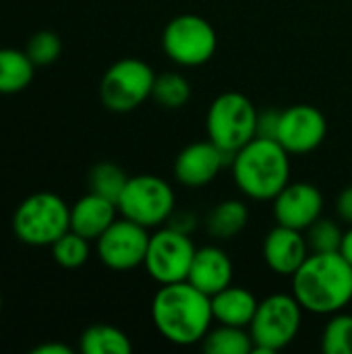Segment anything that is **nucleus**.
<instances>
[{"label":"nucleus","mask_w":352,"mask_h":354,"mask_svg":"<svg viewBox=\"0 0 352 354\" xmlns=\"http://www.w3.org/2000/svg\"><path fill=\"white\" fill-rule=\"evenodd\" d=\"M149 245L147 228L127 220L116 218L112 226L95 241V251L100 261L114 272H129L145 261Z\"/></svg>","instance_id":"nucleus-11"},{"label":"nucleus","mask_w":352,"mask_h":354,"mask_svg":"<svg viewBox=\"0 0 352 354\" xmlns=\"http://www.w3.org/2000/svg\"><path fill=\"white\" fill-rule=\"evenodd\" d=\"M0 311H2V295H0Z\"/></svg>","instance_id":"nucleus-34"},{"label":"nucleus","mask_w":352,"mask_h":354,"mask_svg":"<svg viewBox=\"0 0 352 354\" xmlns=\"http://www.w3.org/2000/svg\"><path fill=\"white\" fill-rule=\"evenodd\" d=\"M154 83L156 73L147 62L139 58H122L104 73L100 97L112 112H131L151 97Z\"/></svg>","instance_id":"nucleus-9"},{"label":"nucleus","mask_w":352,"mask_h":354,"mask_svg":"<svg viewBox=\"0 0 352 354\" xmlns=\"http://www.w3.org/2000/svg\"><path fill=\"white\" fill-rule=\"evenodd\" d=\"M79 348L83 354H129L133 351V344L122 330L95 324L81 334Z\"/></svg>","instance_id":"nucleus-21"},{"label":"nucleus","mask_w":352,"mask_h":354,"mask_svg":"<svg viewBox=\"0 0 352 354\" xmlns=\"http://www.w3.org/2000/svg\"><path fill=\"white\" fill-rule=\"evenodd\" d=\"M259 301L255 295L243 286H226L218 295L212 297V311L214 322L222 326H237V328H249L253 322V315L257 311Z\"/></svg>","instance_id":"nucleus-18"},{"label":"nucleus","mask_w":352,"mask_h":354,"mask_svg":"<svg viewBox=\"0 0 352 354\" xmlns=\"http://www.w3.org/2000/svg\"><path fill=\"white\" fill-rule=\"evenodd\" d=\"M230 164L239 191L255 201H274L290 183V153L276 139H251L232 156Z\"/></svg>","instance_id":"nucleus-3"},{"label":"nucleus","mask_w":352,"mask_h":354,"mask_svg":"<svg viewBox=\"0 0 352 354\" xmlns=\"http://www.w3.org/2000/svg\"><path fill=\"white\" fill-rule=\"evenodd\" d=\"M116 214L118 205L114 201L89 191L71 207V230L87 241H98L112 226Z\"/></svg>","instance_id":"nucleus-17"},{"label":"nucleus","mask_w":352,"mask_h":354,"mask_svg":"<svg viewBox=\"0 0 352 354\" xmlns=\"http://www.w3.org/2000/svg\"><path fill=\"white\" fill-rule=\"evenodd\" d=\"M324 214V195L311 183H288L274 197V218L280 226L307 230Z\"/></svg>","instance_id":"nucleus-13"},{"label":"nucleus","mask_w":352,"mask_h":354,"mask_svg":"<svg viewBox=\"0 0 352 354\" xmlns=\"http://www.w3.org/2000/svg\"><path fill=\"white\" fill-rule=\"evenodd\" d=\"M257 108L239 91L220 93L207 110V137L230 158L257 137Z\"/></svg>","instance_id":"nucleus-5"},{"label":"nucleus","mask_w":352,"mask_h":354,"mask_svg":"<svg viewBox=\"0 0 352 354\" xmlns=\"http://www.w3.org/2000/svg\"><path fill=\"white\" fill-rule=\"evenodd\" d=\"M12 230L29 247H52L71 230V207L56 193H33L15 209Z\"/></svg>","instance_id":"nucleus-4"},{"label":"nucleus","mask_w":352,"mask_h":354,"mask_svg":"<svg viewBox=\"0 0 352 354\" xmlns=\"http://www.w3.org/2000/svg\"><path fill=\"white\" fill-rule=\"evenodd\" d=\"M195 245L189 234L166 226L156 230L149 236L147 253H145V270L151 280L162 284L185 282L191 272V263L195 257Z\"/></svg>","instance_id":"nucleus-10"},{"label":"nucleus","mask_w":352,"mask_h":354,"mask_svg":"<svg viewBox=\"0 0 352 354\" xmlns=\"http://www.w3.org/2000/svg\"><path fill=\"white\" fill-rule=\"evenodd\" d=\"M280 124V110H263L257 116V137L276 139Z\"/></svg>","instance_id":"nucleus-29"},{"label":"nucleus","mask_w":352,"mask_h":354,"mask_svg":"<svg viewBox=\"0 0 352 354\" xmlns=\"http://www.w3.org/2000/svg\"><path fill=\"white\" fill-rule=\"evenodd\" d=\"M328 133L326 116L309 104H297L280 112L276 141L295 156H305L317 149Z\"/></svg>","instance_id":"nucleus-12"},{"label":"nucleus","mask_w":352,"mask_h":354,"mask_svg":"<svg viewBox=\"0 0 352 354\" xmlns=\"http://www.w3.org/2000/svg\"><path fill=\"white\" fill-rule=\"evenodd\" d=\"M340 253H342V257L349 261L352 266V226L344 232V236H342V245H340Z\"/></svg>","instance_id":"nucleus-33"},{"label":"nucleus","mask_w":352,"mask_h":354,"mask_svg":"<svg viewBox=\"0 0 352 354\" xmlns=\"http://www.w3.org/2000/svg\"><path fill=\"white\" fill-rule=\"evenodd\" d=\"M25 52L35 66H48L58 60V56L62 52V44L54 31H37L29 39Z\"/></svg>","instance_id":"nucleus-28"},{"label":"nucleus","mask_w":352,"mask_h":354,"mask_svg":"<svg viewBox=\"0 0 352 354\" xmlns=\"http://www.w3.org/2000/svg\"><path fill=\"white\" fill-rule=\"evenodd\" d=\"M89 241L81 234H77L75 230L64 232L54 245H52V257L58 266L66 268V270H75L81 268L87 259H89Z\"/></svg>","instance_id":"nucleus-25"},{"label":"nucleus","mask_w":352,"mask_h":354,"mask_svg":"<svg viewBox=\"0 0 352 354\" xmlns=\"http://www.w3.org/2000/svg\"><path fill=\"white\" fill-rule=\"evenodd\" d=\"M305 232H307L305 236H307L311 253H334V251H340L344 232L340 230V226L334 220L319 218Z\"/></svg>","instance_id":"nucleus-27"},{"label":"nucleus","mask_w":352,"mask_h":354,"mask_svg":"<svg viewBox=\"0 0 352 354\" xmlns=\"http://www.w3.org/2000/svg\"><path fill=\"white\" fill-rule=\"evenodd\" d=\"M33 354H73V348L60 342H46L33 348Z\"/></svg>","instance_id":"nucleus-32"},{"label":"nucleus","mask_w":352,"mask_h":354,"mask_svg":"<svg viewBox=\"0 0 352 354\" xmlns=\"http://www.w3.org/2000/svg\"><path fill=\"white\" fill-rule=\"evenodd\" d=\"M116 205L122 218L133 220L149 230L160 228L170 220L176 197L164 178L154 174H137L127 180Z\"/></svg>","instance_id":"nucleus-7"},{"label":"nucleus","mask_w":352,"mask_h":354,"mask_svg":"<svg viewBox=\"0 0 352 354\" xmlns=\"http://www.w3.org/2000/svg\"><path fill=\"white\" fill-rule=\"evenodd\" d=\"M249 222V207L239 199H226L212 207L205 218V228L212 239L230 241L243 232Z\"/></svg>","instance_id":"nucleus-19"},{"label":"nucleus","mask_w":352,"mask_h":354,"mask_svg":"<svg viewBox=\"0 0 352 354\" xmlns=\"http://www.w3.org/2000/svg\"><path fill=\"white\" fill-rule=\"evenodd\" d=\"M35 64L23 50L0 48V93L10 95L29 87Z\"/></svg>","instance_id":"nucleus-20"},{"label":"nucleus","mask_w":352,"mask_h":354,"mask_svg":"<svg viewBox=\"0 0 352 354\" xmlns=\"http://www.w3.org/2000/svg\"><path fill=\"white\" fill-rule=\"evenodd\" d=\"M293 295L315 315H334L352 301V266L340 251L311 253L293 274Z\"/></svg>","instance_id":"nucleus-2"},{"label":"nucleus","mask_w":352,"mask_h":354,"mask_svg":"<svg viewBox=\"0 0 352 354\" xmlns=\"http://www.w3.org/2000/svg\"><path fill=\"white\" fill-rule=\"evenodd\" d=\"M336 214L342 222L351 224L352 226V185L342 189V193L336 199Z\"/></svg>","instance_id":"nucleus-30"},{"label":"nucleus","mask_w":352,"mask_h":354,"mask_svg":"<svg viewBox=\"0 0 352 354\" xmlns=\"http://www.w3.org/2000/svg\"><path fill=\"white\" fill-rule=\"evenodd\" d=\"M203 351L210 354H249L253 351V340L247 328L220 324L203 338Z\"/></svg>","instance_id":"nucleus-22"},{"label":"nucleus","mask_w":352,"mask_h":354,"mask_svg":"<svg viewBox=\"0 0 352 354\" xmlns=\"http://www.w3.org/2000/svg\"><path fill=\"white\" fill-rule=\"evenodd\" d=\"M232 274L234 268L228 253L216 245H207L195 251L187 280L207 297H214L232 284Z\"/></svg>","instance_id":"nucleus-16"},{"label":"nucleus","mask_w":352,"mask_h":354,"mask_svg":"<svg viewBox=\"0 0 352 354\" xmlns=\"http://www.w3.org/2000/svg\"><path fill=\"white\" fill-rule=\"evenodd\" d=\"M127 172L114 164V162H100L95 164L91 170H89V176H87V185H89V191L95 193V195H102L110 201H118L122 189L127 187Z\"/></svg>","instance_id":"nucleus-23"},{"label":"nucleus","mask_w":352,"mask_h":354,"mask_svg":"<svg viewBox=\"0 0 352 354\" xmlns=\"http://www.w3.org/2000/svg\"><path fill=\"white\" fill-rule=\"evenodd\" d=\"M311 255L307 236L303 230H295L288 226H276L268 232L263 241V259L268 268L278 276H290L305 263Z\"/></svg>","instance_id":"nucleus-15"},{"label":"nucleus","mask_w":352,"mask_h":354,"mask_svg":"<svg viewBox=\"0 0 352 354\" xmlns=\"http://www.w3.org/2000/svg\"><path fill=\"white\" fill-rule=\"evenodd\" d=\"M322 348L326 354H352V315L334 313L322 334Z\"/></svg>","instance_id":"nucleus-26"},{"label":"nucleus","mask_w":352,"mask_h":354,"mask_svg":"<svg viewBox=\"0 0 352 354\" xmlns=\"http://www.w3.org/2000/svg\"><path fill=\"white\" fill-rule=\"evenodd\" d=\"M168 222H170L168 226H172V228H176V230H180L185 234H191V230L197 226V218L193 214H178V216L172 214Z\"/></svg>","instance_id":"nucleus-31"},{"label":"nucleus","mask_w":352,"mask_h":354,"mask_svg":"<svg viewBox=\"0 0 352 354\" xmlns=\"http://www.w3.org/2000/svg\"><path fill=\"white\" fill-rule=\"evenodd\" d=\"M162 48L178 66H201L216 54L218 33L199 15H178L164 27Z\"/></svg>","instance_id":"nucleus-8"},{"label":"nucleus","mask_w":352,"mask_h":354,"mask_svg":"<svg viewBox=\"0 0 352 354\" xmlns=\"http://www.w3.org/2000/svg\"><path fill=\"white\" fill-rule=\"evenodd\" d=\"M151 97L168 110H178L191 100V83L178 73L156 75Z\"/></svg>","instance_id":"nucleus-24"},{"label":"nucleus","mask_w":352,"mask_h":354,"mask_svg":"<svg viewBox=\"0 0 352 354\" xmlns=\"http://www.w3.org/2000/svg\"><path fill=\"white\" fill-rule=\"evenodd\" d=\"M303 307L295 295H272L259 301L249 334L253 340V351L261 354H274L299 336L303 322Z\"/></svg>","instance_id":"nucleus-6"},{"label":"nucleus","mask_w":352,"mask_h":354,"mask_svg":"<svg viewBox=\"0 0 352 354\" xmlns=\"http://www.w3.org/2000/svg\"><path fill=\"white\" fill-rule=\"evenodd\" d=\"M232 162L228 153H224L212 141H197L180 149L174 160V176L183 187L199 189L210 185L218 172Z\"/></svg>","instance_id":"nucleus-14"},{"label":"nucleus","mask_w":352,"mask_h":354,"mask_svg":"<svg viewBox=\"0 0 352 354\" xmlns=\"http://www.w3.org/2000/svg\"><path fill=\"white\" fill-rule=\"evenodd\" d=\"M151 319L168 342L176 346L199 344L212 330V297L195 288L189 280L162 284L151 301Z\"/></svg>","instance_id":"nucleus-1"}]
</instances>
